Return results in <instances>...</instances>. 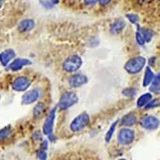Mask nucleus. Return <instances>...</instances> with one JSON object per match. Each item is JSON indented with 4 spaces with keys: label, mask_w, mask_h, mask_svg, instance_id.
Segmentation results:
<instances>
[{
    "label": "nucleus",
    "mask_w": 160,
    "mask_h": 160,
    "mask_svg": "<svg viewBox=\"0 0 160 160\" xmlns=\"http://www.w3.org/2000/svg\"><path fill=\"white\" fill-rule=\"evenodd\" d=\"M41 92L38 89L28 91L22 97V102L24 104H29L35 102L40 97Z\"/></svg>",
    "instance_id": "nucleus-9"
},
{
    "label": "nucleus",
    "mask_w": 160,
    "mask_h": 160,
    "mask_svg": "<svg viewBox=\"0 0 160 160\" xmlns=\"http://www.w3.org/2000/svg\"><path fill=\"white\" fill-rule=\"evenodd\" d=\"M30 80L26 77L18 78L13 83V88L16 91L25 90L30 85Z\"/></svg>",
    "instance_id": "nucleus-8"
},
{
    "label": "nucleus",
    "mask_w": 160,
    "mask_h": 160,
    "mask_svg": "<svg viewBox=\"0 0 160 160\" xmlns=\"http://www.w3.org/2000/svg\"><path fill=\"white\" fill-rule=\"evenodd\" d=\"M44 110H45L44 104L42 102L38 103L34 108V110H33L34 115L37 116V117L40 116L41 115H42V113L44 111Z\"/></svg>",
    "instance_id": "nucleus-21"
},
{
    "label": "nucleus",
    "mask_w": 160,
    "mask_h": 160,
    "mask_svg": "<svg viewBox=\"0 0 160 160\" xmlns=\"http://www.w3.org/2000/svg\"><path fill=\"white\" fill-rule=\"evenodd\" d=\"M127 18H128V19H129V21L131 22H132V23H133V24H136V23H137L138 21H139V17L137 16V15H136V14H128L127 15Z\"/></svg>",
    "instance_id": "nucleus-26"
},
{
    "label": "nucleus",
    "mask_w": 160,
    "mask_h": 160,
    "mask_svg": "<svg viewBox=\"0 0 160 160\" xmlns=\"http://www.w3.org/2000/svg\"><path fill=\"white\" fill-rule=\"evenodd\" d=\"M159 119L154 116H147L143 117L140 121V125L146 129L152 130L159 126Z\"/></svg>",
    "instance_id": "nucleus-6"
},
{
    "label": "nucleus",
    "mask_w": 160,
    "mask_h": 160,
    "mask_svg": "<svg viewBox=\"0 0 160 160\" xmlns=\"http://www.w3.org/2000/svg\"><path fill=\"white\" fill-rule=\"evenodd\" d=\"M78 97L74 92H68L62 96L59 101V108L61 110H66L78 102Z\"/></svg>",
    "instance_id": "nucleus-2"
},
{
    "label": "nucleus",
    "mask_w": 160,
    "mask_h": 160,
    "mask_svg": "<svg viewBox=\"0 0 160 160\" xmlns=\"http://www.w3.org/2000/svg\"><path fill=\"white\" fill-rule=\"evenodd\" d=\"M16 56V53L12 49L6 50L2 52L1 54V62L3 65H6L10 60Z\"/></svg>",
    "instance_id": "nucleus-12"
},
{
    "label": "nucleus",
    "mask_w": 160,
    "mask_h": 160,
    "mask_svg": "<svg viewBox=\"0 0 160 160\" xmlns=\"http://www.w3.org/2000/svg\"><path fill=\"white\" fill-rule=\"evenodd\" d=\"M32 62L27 60L23 58H18L15 60L9 66V69L13 71H16L21 69L23 66L31 64Z\"/></svg>",
    "instance_id": "nucleus-11"
},
{
    "label": "nucleus",
    "mask_w": 160,
    "mask_h": 160,
    "mask_svg": "<svg viewBox=\"0 0 160 160\" xmlns=\"http://www.w3.org/2000/svg\"><path fill=\"white\" fill-rule=\"evenodd\" d=\"M90 121V117L87 113H82L74 118L71 125L73 131H78L85 128Z\"/></svg>",
    "instance_id": "nucleus-4"
},
{
    "label": "nucleus",
    "mask_w": 160,
    "mask_h": 160,
    "mask_svg": "<svg viewBox=\"0 0 160 160\" xmlns=\"http://www.w3.org/2000/svg\"><path fill=\"white\" fill-rule=\"evenodd\" d=\"M137 122V117L133 114H128L122 120V124L126 126H133Z\"/></svg>",
    "instance_id": "nucleus-14"
},
{
    "label": "nucleus",
    "mask_w": 160,
    "mask_h": 160,
    "mask_svg": "<svg viewBox=\"0 0 160 160\" xmlns=\"http://www.w3.org/2000/svg\"><path fill=\"white\" fill-rule=\"evenodd\" d=\"M136 93H137V90L135 88H126L123 91V94L128 97L134 96L136 94Z\"/></svg>",
    "instance_id": "nucleus-24"
},
{
    "label": "nucleus",
    "mask_w": 160,
    "mask_h": 160,
    "mask_svg": "<svg viewBox=\"0 0 160 160\" xmlns=\"http://www.w3.org/2000/svg\"><path fill=\"white\" fill-rule=\"evenodd\" d=\"M111 0H99V2L102 5H106V4L108 3Z\"/></svg>",
    "instance_id": "nucleus-28"
},
{
    "label": "nucleus",
    "mask_w": 160,
    "mask_h": 160,
    "mask_svg": "<svg viewBox=\"0 0 160 160\" xmlns=\"http://www.w3.org/2000/svg\"><path fill=\"white\" fill-rule=\"evenodd\" d=\"M150 91L154 94H160V82L155 78L154 81L150 87Z\"/></svg>",
    "instance_id": "nucleus-20"
},
{
    "label": "nucleus",
    "mask_w": 160,
    "mask_h": 160,
    "mask_svg": "<svg viewBox=\"0 0 160 160\" xmlns=\"http://www.w3.org/2000/svg\"><path fill=\"white\" fill-rule=\"evenodd\" d=\"M160 106V102L158 99H154L151 102L148 103L145 106V109H151L154 108L155 107H157V106Z\"/></svg>",
    "instance_id": "nucleus-25"
},
{
    "label": "nucleus",
    "mask_w": 160,
    "mask_h": 160,
    "mask_svg": "<svg viewBox=\"0 0 160 160\" xmlns=\"http://www.w3.org/2000/svg\"><path fill=\"white\" fill-rule=\"evenodd\" d=\"M136 38L137 42L140 44V45H143L145 44V39L143 38V37L142 36V33H140V32H137L136 34Z\"/></svg>",
    "instance_id": "nucleus-27"
},
{
    "label": "nucleus",
    "mask_w": 160,
    "mask_h": 160,
    "mask_svg": "<svg viewBox=\"0 0 160 160\" xmlns=\"http://www.w3.org/2000/svg\"><path fill=\"white\" fill-rule=\"evenodd\" d=\"M156 79H158V81H159V82H160V72H159V73L156 76Z\"/></svg>",
    "instance_id": "nucleus-30"
},
{
    "label": "nucleus",
    "mask_w": 160,
    "mask_h": 160,
    "mask_svg": "<svg viewBox=\"0 0 160 160\" xmlns=\"http://www.w3.org/2000/svg\"><path fill=\"white\" fill-rule=\"evenodd\" d=\"M11 134V129L8 127L5 128L1 130V132H0V137H1L2 140H4L7 138H8Z\"/></svg>",
    "instance_id": "nucleus-23"
},
{
    "label": "nucleus",
    "mask_w": 160,
    "mask_h": 160,
    "mask_svg": "<svg viewBox=\"0 0 160 160\" xmlns=\"http://www.w3.org/2000/svg\"><path fill=\"white\" fill-rule=\"evenodd\" d=\"M126 23L124 21H116L112 26L111 31L113 33H118L121 32L125 27Z\"/></svg>",
    "instance_id": "nucleus-17"
},
{
    "label": "nucleus",
    "mask_w": 160,
    "mask_h": 160,
    "mask_svg": "<svg viewBox=\"0 0 160 160\" xmlns=\"http://www.w3.org/2000/svg\"><path fill=\"white\" fill-rule=\"evenodd\" d=\"M82 64V60L81 58L77 55H73L64 62L63 68L68 72H74L79 69Z\"/></svg>",
    "instance_id": "nucleus-3"
},
{
    "label": "nucleus",
    "mask_w": 160,
    "mask_h": 160,
    "mask_svg": "<svg viewBox=\"0 0 160 160\" xmlns=\"http://www.w3.org/2000/svg\"><path fill=\"white\" fill-rule=\"evenodd\" d=\"M135 138V133L133 131L129 129H123L119 132L118 140L120 143L128 145L131 143Z\"/></svg>",
    "instance_id": "nucleus-5"
},
{
    "label": "nucleus",
    "mask_w": 160,
    "mask_h": 160,
    "mask_svg": "<svg viewBox=\"0 0 160 160\" xmlns=\"http://www.w3.org/2000/svg\"><path fill=\"white\" fill-rule=\"evenodd\" d=\"M118 160H126V159H118Z\"/></svg>",
    "instance_id": "nucleus-31"
},
{
    "label": "nucleus",
    "mask_w": 160,
    "mask_h": 160,
    "mask_svg": "<svg viewBox=\"0 0 160 160\" xmlns=\"http://www.w3.org/2000/svg\"><path fill=\"white\" fill-rule=\"evenodd\" d=\"M33 27L34 22L30 19H26L19 24V30L22 32H25L31 30Z\"/></svg>",
    "instance_id": "nucleus-13"
},
{
    "label": "nucleus",
    "mask_w": 160,
    "mask_h": 160,
    "mask_svg": "<svg viewBox=\"0 0 160 160\" xmlns=\"http://www.w3.org/2000/svg\"><path fill=\"white\" fill-rule=\"evenodd\" d=\"M48 148V143L46 141H44L41 147V149H40L38 156L40 160H46L47 159V153H46V149Z\"/></svg>",
    "instance_id": "nucleus-18"
},
{
    "label": "nucleus",
    "mask_w": 160,
    "mask_h": 160,
    "mask_svg": "<svg viewBox=\"0 0 160 160\" xmlns=\"http://www.w3.org/2000/svg\"><path fill=\"white\" fill-rule=\"evenodd\" d=\"M146 60L142 57L131 58L125 65V69L129 74H137L145 66Z\"/></svg>",
    "instance_id": "nucleus-1"
},
{
    "label": "nucleus",
    "mask_w": 160,
    "mask_h": 160,
    "mask_svg": "<svg viewBox=\"0 0 160 160\" xmlns=\"http://www.w3.org/2000/svg\"><path fill=\"white\" fill-rule=\"evenodd\" d=\"M154 78V73L152 71V70L149 68V67H147L146 69H145V76H144V79H143V87H147L148 86L151 82H152V80Z\"/></svg>",
    "instance_id": "nucleus-15"
},
{
    "label": "nucleus",
    "mask_w": 160,
    "mask_h": 160,
    "mask_svg": "<svg viewBox=\"0 0 160 160\" xmlns=\"http://www.w3.org/2000/svg\"><path fill=\"white\" fill-rule=\"evenodd\" d=\"M85 2L87 4H92V3H94L96 2L97 0H85Z\"/></svg>",
    "instance_id": "nucleus-29"
},
{
    "label": "nucleus",
    "mask_w": 160,
    "mask_h": 160,
    "mask_svg": "<svg viewBox=\"0 0 160 160\" xmlns=\"http://www.w3.org/2000/svg\"><path fill=\"white\" fill-rule=\"evenodd\" d=\"M151 99L152 95L149 93H147V94H145L139 98L137 101V105L140 108L143 107V106L148 104Z\"/></svg>",
    "instance_id": "nucleus-16"
},
{
    "label": "nucleus",
    "mask_w": 160,
    "mask_h": 160,
    "mask_svg": "<svg viewBox=\"0 0 160 160\" xmlns=\"http://www.w3.org/2000/svg\"><path fill=\"white\" fill-rule=\"evenodd\" d=\"M140 30L145 41L147 42H149L153 36V32L149 29H140Z\"/></svg>",
    "instance_id": "nucleus-19"
},
{
    "label": "nucleus",
    "mask_w": 160,
    "mask_h": 160,
    "mask_svg": "<svg viewBox=\"0 0 160 160\" xmlns=\"http://www.w3.org/2000/svg\"><path fill=\"white\" fill-rule=\"evenodd\" d=\"M56 115V108H53L48 116L43 126V131L45 135H49L52 131L53 125Z\"/></svg>",
    "instance_id": "nucleus-7"
},
{
    "label": "nucleus",
    "mask_w": 160,
    "mask_h": 160,
    "mask_svg": "<svg viewBox=\"0 0 160 160\" xmlns=\"http://www.w3.org/2000/svg\"><path fill=\"white\" fill-rule=\"evenodd\" d=\"M117 121H116L115 122H114L112 126L110 127V128L109 129V130L108 131L107 133H106V137H105V139H106V142H110V140H111L112 136H113V134L114 132V131L115 129V128L117 126Z\"/></svg>",
    "instance_id": "nucleus-22"
},
{
    "label": "nucleus",
    "mask_w": 160,
    "mask_h": 160,
    "mask_svg": "<svg viewBox=\"0 0 160 160\" xmlns=\"http://www.w3.org/2000/svg\"><path fill=\"white\" fill-rule=\"evenodd\" d=\"M87 78L83 74H75L69 79V85L72 87H79L87 83Z\"/></svg>",
    "instance_id": "nucleus-10"
}]
</instances>
